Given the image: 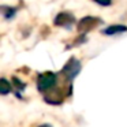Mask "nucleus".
I'll list each match as a JSON object with an SVG mask.
<instances>
[{
	"label": "nucleus",
	"mask_w": 127,
	"mask_h": 127,
	"mask_svg": "<svg viewBox=\"0 0 127 127\" xmlns=\"http://www.w3.org/2000/svg\"><path fill=\"white\" fill-rule=\"evenodd\" d=\"M56 81H58V75L52 71H47L42 72V74L38 75L37 78V88H38L40 92H48L56 85Z\"/></svg>",
	"instance_id": "1"
},
{
	"label": "nucleus",
	"mask_w": 127,
	"mask_h": 127,
	"mask_svg": "<svg viewBox=\"0 0 127 127\" xmlns=\"http://www.w3.org/2000/svg\"><path fill=\"white\" fill-rule=\"evenodd\" d=\"M98 23H101V19H98V18H96V17H92V15H88V17L82 18V19L78 22L77 28L81 33H86V32L93 30Z\"/></svg>",
	"instance_id": "2"
},
{
	"label": "nucleus",
	"mask_w": 127,
	"mask_h": 127,
	"mask_svg": "<svg viewBox=\"0 0 127 127\" xmlns=\"http://www.w3.org/2000/svg\"><path fill=\"white\" fill-rule=\"evenodd\" d=\"M79 71H81V63L75 58L70 59L63 68V72L66 74V77L68 78V79H74V78L79 74Z\"/></svg>",
	"instance_id": "3"
},
{
	"label": "nucleus",
	"mask_w": 127,
	"mask_h": 127,
	"mask_svg": "<svg viewBox=\"0 0 127 127\" xmlns=\"http://www.w3.org/2000/svg\"><path fill=\"white\" fill-rule=\"evenodd\" d=\"M74 22H75V19L70 12H60L55 18L56 26H68V25H72Z\"/></svg>",
	"instance_id": "4"
},
{
	"label": "nucleus",
	"mask_w": 127,
	"mask_h": 127,
	"mask_svg": "<svg viewBox=\"0 0 127 127\" xmlns=\"http://www.w3.org/2000/svg\"><path fill=\"white\" fill-rule=\"evenodd\" d=\"M127 30V26L124 25H112L109 28L104 29V34L107 36H113V34H119V33H123V32Z\"/></svg>",
	"instance_id": "5"
},
{
	"label": "nucleus",
	"mask_w": 127,
	"mask_h": 127,
	"mask_svg": "<svg viewBox=\"0 0 127 127\" xmlns=\"http://www.w3.org/2000/svg\"><path fill=\"white\" fill-rule=\"evenodd\" d=\"M10 92H11V83H10L6 78H1V79H0V93L3 94V96H6Z\"/></svg>",
	"instance_id": "6"
},
{
	"label": "nucleus",
	"mask_w": 127,
	"mask_h": 127,
	"mask_svg": "<svg viewBox=\"0 0 127 127\" xmlns=\"http://www.w3.org/2000/svg\"><path fill=\"white\" fill-rule=\"evenodd\" d=\"M94 3L100 4V6H104V7H108L112 4V0H93Z\"/></svg>",
	"instance_id": "7"
},
{
	"label": "nucleus",
	"mask_w": 127,
	"mask_h": 127,
	"mask_svg": "<svg viewBox=\"0 0 127 127\" xmlns=\"http://www.w3.org/2000/svg\"><path fill=\"white\" fill-rule=\"evenodd\" d=\"M15 14V8H8V12H4V17L7 18V19H10V18H12Z\"/></svg>",
	"instance_id": "8"
},
{
	"label": "nucleus",
	"mask_w": 127,
	"mask_h": 127,
	"mask_svg": "<svg viewBox=\"0 0 127 127\" xmlns=\"http://www.w3.org/2000/svg\"><path fill=\"white\" fill-rule=\"evenodd\" d=\"M40 127H52V126H49V124H41Z\"/></svg>",
	"instance_id": "9"
}]
</instances>
